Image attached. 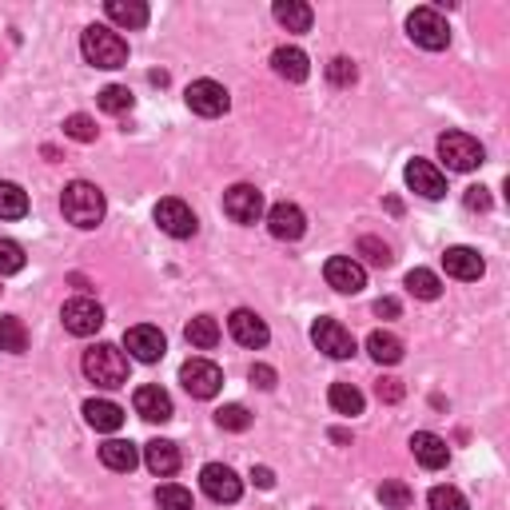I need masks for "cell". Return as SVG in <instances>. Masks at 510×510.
<instances>
[{
    "instance_id": "25",
    "label": "cell",
    "mask_w": 510,
    "mask_h": 510,
    "mask_svg": "<svg viewBox=\"0 0 510 510\" xmlns=\"http://www.w3.org/2000/svg\"><path fill=\"white\" fill-rule=\"evenodd\" d=\"M272 16L287 28V33H307V28H311V20H315V13H311V5H304V0H275Z\"/></svg>"
},
{
    "instance_id": "45",
    "label": "cell",
    "mask_w": 510,
    "mask_h": 510,
    "mask_svg": "<svg viewBox=\"0 0 510 510\" xmlns=\"http://www.w3.org/2000/svg\"><path fill=\"white\" fill-rule=\"evenodd\" d=\"M375 315H379V319H395V315H399V299H391V295L375 299Z\"/></svg>"
},
{
    "instance_id": "42",
    "label": "cell",
    "mask_w": 510,
    "mask_h": 510,
    "mask_svg": "<svg viewBox=\"0 0 510 510\" xmlns=\"http://www.w3.org/2000/svg\"><path fill=\"white\" fill-rule=\"evenodd\" d=\"M252 383L259 391H272L275 387V367H267V363H255L252 367Z\"/></svg>"
},
{
    "instance_id": "19",
    "label": "cell",
    "mask_w": 510,
    "mask_h": 510,
    "mask_svg": "<svg viewBox=\"0 0 510 510\" xmlns=\"http://www.w3.org/2000/svg\"><path fill=\"white\" fill-rule=\"evenodd\" d=\"M272 68H275V76L291 80V85H304V80L311 76L307 52H304V48H295V45H284V48H275V52H272Z\"/></svg>"
},
{
    "instance_id": "35",
    "label": "cell",
    "mask_w": 510,
    "mask_h": 510,
    "mask_svg": "<svg viewBox=\"0 0 510 510\" xmlns=\"http://www.w3.org/2000/svg\"><path fill=\"white\" fill-rule=\"evenodd\" d=\"M215 423H220L224 431H247V426H252V415H247L244 403H224V407L215 411Z\"/></svg>"
},
{
    "instance_id": "24",
    "label": "cell",
    "mask_w": 510,
    "mask_h": 510,
    "mask_svg": "<svg viewBox=\"0 0 510 510\" xmlns=\"http://www.w3.org/2000/svg\"><path fill=\"white\" fill-rule=\"evenodd\" d=\"M85 419H88L92 431L116 435L120 426H124V411L116 407V403H108V399H88L85 403Z\"/></svg>"
},
{
    "instance_id": "34",
    "label": "cell",
    "mask_w": 510,
    "mask_h": 510,
    "mask_svg": "<svg viewBox=\"0 0 510 510\" xmlns=\"http://www.w3.org/2000/svg\"><path fill=\"white\" fill-rule=\"evenodd\" d=\"M155 506L160 510H192V491H184V486H175V483H164L160 491H155Z\"/></svg>"
},
{
    "instance_id": "28",
    "label": "cell",
    "mask_w": 510,
    "mask_h": 510,
    "mask_svg": "<svg viewBox=\"0 0 510 510\" xmlns=\"http://www.w3.org/2000/svg\"><path fill=\"white\" fill-rule=\"evenodd\" d=\"M327 403H331V411H335V415H347V419L363 415V391L351 387V383H331Z\"/></svg>"
},
{
    "instance_id": "39",
    "label": "cell",
    "mask_w": 510,
    "mask_h": 510,
    "mask_svg": "<svg viewBox=\"0 0 510 510\" xmlns=\"http://www.w3.org/2000/svg\"><path fill=\"white\" fill-rule=\"evenodd\" d=\"M65 136H72L76 144H92V140H96V120L80 116V112H76V116L65 120Z\"/></svg>"
},
{
    "instance_id": "46",
    "label": "cell",
    "mask_w": 510,
    "mask_h": 510,
    "mask_svg": "<svg viewBox=\"0 0 510 510\" xmlns=\"http://www.w3.org/2000/svg\"><path fill=\"white\" fill-rule=\"evenodd\" d=\"M252 483L259 486V491H272V486H275L272 466H252Z\"/></svg>"
},
{
    "instance_id": "3",
    "label": "cell",
    "mask_w": 510,
    "mask_h": 510,
    "mask_svg": "<svg viewBox=\"0 0 510 510\" xmlns=\"http://www.w3.org/2000/svg\"><path fill=\"white\" fill-rule=\"evenodd\" d=\"M80 52H85L88 65L96 68H124L128 65V40L120 33H112L108 25H92L85 28V36H80Z\"/></svg>"
},
{
    "instance_id": "11",
    "label": "cell",
    "mask_w": 510,
    "mask_h": 510,
    "mask_svg": "<svg viewBox=\"0 0 510 510\" xmlns=\"http://www.w3.org/2000/svg\"><path fill=\"white\" fill-rule=\"evenodd\" d=\"M232 96H227L224 85H215V80H195V85H187V108L195 112V116H224Z\"/></svg>"
},
{
    "instance_id": "2",
    "label": "cell",
    "mask_w": 510,
    "mask_h": 510,
    "mask_svg": "<svg viewBox=\"0 0 510 510\" xmlns=\"http://www.w3.org/2000/svg\"><path fill=\"white\" fill-rule=\"evenodd\" d=\"M85 375L96 387L116 391L128 383V355L120 347H112V343H96V347L85 351Z\"/></svg>"
},
{
    "instance_id": "4",
    "label": "cell",
    "mask_w": 510,
    "mask_h": 510,
    "mask_svg": "<svg viewBox=\"0 0 510 510\" xmlns=\"http://www.w3.org/2000/svg\"><path fill=\"white\" fill-rule=\"evenodd\" d=\"M407 36L426 52H443L451 45V28H446L443 13H435V8H415L407 16Z\"/></svg>"
},
{
    "instance_id": "15",
    "label": "cell",
    "mask_w": 510,
    "mask_h": 510,
    "mask_svg": "<svg viewBox=\"0 0 510 510\" xmlns=\"http://www.w3.org/2000/svg\"><path fill=\"white\" fill-rule=\"evenodd\" d=\"M227 331H232V339L239 343V347H264L267 339H272V331H267V324L255 315V311H247V307H239L232 311V319H227Z\"/></svg>"
},
{
    "instance_id": "9",
    "label": "cell",
    "mask_w": 510,
    "mask_h": 510,
    "mask_svg": "<svg viewBox=\"0 0 510 510\" xmlns=\"http://www.w3.org/2000/svg\"><path fill=\"white\" fill-rule=\"evenodd\" d=\"M200 486L212 503H239V495H244V483H239L235 471L224 463H207L200 471Z\"/></svg>"
},
{
    "instance_id": "32",
    "label": "cell",
    "mask_w": 510,
    "mask_h": 510,
    "mask_svg": "<svg viewBox=\"0 0 510 510\" xmlns=\"http://www.w3.org/2000/svg\"><path fill=\"white\" fill-rule=\"evenodd\" d=\"M407 291L415 299H439L443 295V279L435 272H426V267H415V272H407Z\"/></svg>"
},
{
    "instance_id": "44",
    "label": "cell",
    "mask_w": 510,
    "mask_h": 510,
    "mask_svg": "<svg viewBox=\"0 0 510 510\" xmlns=\"http://www.w3.org/2000/svg\"><path fill=\"white\" fill-rule=\"evenodd\" d=\"M466 207H478V212H486V207H491V195H486V187H466Z\"/></svg>"
},
{
    "instance_id": "38",
    "label": "cell",
    "mask_w": 510,
    "mask_h": 510,
    "mask_svg": "<svg viewBox=\"0 0 510 510\" xmlns=\"http://www.w3.org/2000/svg\"><path fill=\"white\" fill-rule=\"evenodd\" d=\"M426 503H431V510H471L455 486H435V491L426 495Z\"/></svg>"
},
{
    "instance_id": "37",
    "label": "cell",
    "mask_w": 510,
    "mask_h": 510,
    "mask_svg": "<svg viewBox=\"0 0 510 510\" xmlns=\"http://www.w3.org/2000/svg\"><path fill=\"white\" fill-rule=\"evenodd\" d=\"M25 272V247L16 239H0V275Z\"/></svg>"
},
{
    "instance_id": "8",
    "label": "cell",
    "mask_w": 510,
    "mask_h": 510,
    "mask_svg": "<svg viewBox=\"0 0 510 510\" xmlns=\"http://www.w3.org/2000/svg\"><path fill=\"white\" fill-rule=\"evenodd\" d=\"M60 319H65V327L72 331V335L88 339V335H96V331L104 327V307L96 304V299H88V295H76V299H68L65 304Z\"/></svg>"
},
{
    "instance_id": "22",
    "label": "cell",
    "mask_w": 510,
    "mask_h": 510,
    "mask_svg": "<svg viewBox=\"0 0 510 510\" xmlns=\"http://www.w3.org/2000/svg\"><path fill=\"white\" fill-rule=\"evenodd\" d=\"M144 463H148L152 475L172 478L180 471V451H175V443H168V439H152V443H144Z\"/></svg>"
},
{
    "instance_id": "41",
    "label": "cell",
    "mask_w": 510,
    "mask_h": 510,
    "mask_svg": "<svg viewBox=\"0 0 510 510\" xmlns=\"http://www.w3.org/2000/svg\"><path fill=\"white\" fill-rule=\"evenodd\" d=\"M355 76H359V68L355 65H351V60L347 56H335V60H331V65H327V80H331V85H355Z\"/></svg>"
},
{
    "instance_id": "21",
    "label": "cell",
    "mask_w": 510,
    "mask_h": 510,
    "mask_svg": "<svg viewBox=\"0 0 510 510\" xmlns=\"http://www.w3.org/2000/svg\"><path fill=\"white\" fill-rule=\"evenodd\" d=\"M411 451H415V459H419L426 471H439V466H446V459H451L446 439H439L435 431H415L411 435Z\"/></svg>"
},
{
    "instance_id": "10",
    "label": "cell",
    "mask_w": 510,
    "mask_h": 510,
    "mask_svg": "<svg viewBox=\"0 0 510 510\" xmlns=\"http://www.w3.org/2000/svg\"><path fill=\"white\" fill-rule=\"evenodd\" d=\"M224 212L232 215L235 224H255L264 215V192L252 184H235L224 192Z\"/></svg>"
},
{
    "instance_id": "36",
    "label": "cell",
    "mask_w": 510,
    "mask_h": 510,
    "mask_svg": "<svg viewBox=\"0 0 510 510\" xmlns=\"http://www.w3.org/2000/svg\"><path fill=\"white\" fill-rule=\"evenodd\" d=\"M132 104H136V96H132L128 88H120V85H108V88L100 92V108L112 112V116H120V112H132Z\"/></svg>"
},
{
    "instance_id": "6",
    "label": "cell",
    "mask_w": 510,
    "mask_h": 510,
    "mask_svg": "<svg viewBox=\"0 0 510 510\" xmlns=\"http://www.w3.org/2000/svg\"><path fill=\"white\" fill-rule=\"evenodd\" d=\"M439 155L451 172H475L483 164V144L466 132H446V136H439Z\"/></svg>"
},
{
    "instance_id": "26",
    "label": "cell",
    "mask_w": 510,
    "mask_h": 510,
    "mask_svg": "<svg viewBox=\"0 0 510 510\" xmlns=\"http://www.w3.org/2000/svg\"><path fill=\"white\" fill-rule=\"evenodd\" d=\"M104 13H108V20L120 25V28H144L148 25V5H144V0H108Z\"/></svg>"
},
{
    "instance_id": "30",
    "label": "cell",
    "mask_w": 510,
    "mask_h": 510,
    "mask_svg": "<svg viewBox=\"0 0 510 510\" xmlns=\"http://www.w3.org/2000/svg\"><path fill=\"white\" fill-rule=\"evenodd\" d=\"M184 335H187V343H192V347H200V351H212L215 343H220V324H215L212 315H195L192 324L184 327Z\"/></svg>"
},
{
    "instance_id": "40",
    "label": "cell",
    "mask_w": 510,
    "mask_h": 510,
    "mask_svg": "<svg viewBox=\"0 0 510 510\" xmlns=\"http://www.w3.org/2000/svg\"><path fill=\"white\" fill-rule=\"evenodd\" d=\"M359 255H367V264H375V267H391V247L387 244H379L375 235H363L359 239Z\"/></svg>"
},
{
    "instance_id": "18",
    "label": "cell",
    "mask_w": 510,
    "mask_h": 510,
    "mask_svg": "<svg viewBox=\"0 0 510 510\" xmlns=\"http://www.w3.org/2000/svg\"><path fill=\"white\" fill-rule=\"evenodd\" d=\"M267 227H272L275 239H287V244H291V239H299L307 232V215L299 212L295 204L284 200V204H275L272 212H267Z\"/></svg>"
},
{
    "instance_id": "33",
    "label": "cell",
    "mask_w": 510,
    "mask_h": 510,
    "mask_svg": "<svg viewBox=\"0 0 510 510\" xmlns=\"http://www.w3.org/2000/svg\"><path fill=\"white\" fill-rule=\"evenodd\" d=\"M411 486L407 483H399V478H387V483L379 486V503L387 506V510H407L411 506Z\"/></svg>"
},
{
    "instance_id": "13",
    "label": "cell",
    "mask_w": 510,
    "mask_h": 510,
    "mask_svg": "<svg viewBox=\"0 0 510 510\" xmlns=\"http://www.w3.org/2000/svg\"><path fill=\"white\" fill-rule=\"evenodd\" d=\"M324 275H327L331 287L343 291V295H355V291L367 287V272H363V264L359 259H351V255H331Z\"/></svg>"
},
{
    "instance_id": "29",
    "label": "cell",
    "mask_w": 510,
    "mask_h": 510,
    "mask_svg": "<svg viewBox=\"0 0 510 510\" xmlns=\"http://www.w3.org/2000/svg\"><path fill=\"white\" fill-rule=\"evenodd\" d=\"M28 215V192L20 184L0 180V220H25Z\"/></svg>"
},
{
    "instance_id": "12",
    "label": "cell",
    "mask_w": 510,
    "mask_h": 510,
    "mask_svg": "<svg viewBox=\"0 0 510 510\" xmlns=\"http://www.w3.org/2000/svg\"><path fill=\"white\" fill-rule=\"evenodd\" d=\"M155 224H160V232H168L172 239H187L195 235V212L187 207L184 200H160L155 204Z\"/></svg>"
},
{
    "instance_id": "5",
    "label": "cell",
    "mask_w": 510,
    "mask_h": 510,
    "mask_svg": "<svg viewBox=\"0 0 510 510\" xmlns=\"http://www.w3.org/2000/svg\"><path fill=\"white\" fill-rule=\"evenodd\" d=\"M180 383L192 399H215L224 387V371L212 359H187L180 367Z\"/></svg>"
},
{
    "instance_id": "14",
    "label": "cell",
    "mask_w": 510,
    "mask_h": 510,
    "mask_svg": "<svg viewBox=\"0 0 510 510\" xmlns=\"http://www.w3.org/2000/svg\"><path fill=\"white\" fill-rule=\"evenodd\" d=\"M124 343H128L132 359H140V363H160L164 351H168V339H164V331H160V327H148V324L128 327Z\"/></svg>"
},
{
    "instance_id": "20",
    "label": "cell",
    "mask_w": 510,
    "mask_h": 510,
    "mask_svg": "<svg viewBox=\"0 0 510 510\" xmlns=\"http://www.w3.org/2000/svg\"><path fill=\"white\" fill-rule=\"evenodd\" d=\"M132 403H136V415H140V419H148V423H168L172 415H175L172 395L164 391V387H140Z\"/></svg>"
},
{
    "instance_id": "17",
    "label": "cell",
    "mask_w": 510,
    "mask_h": 510,
    "mask_svg": "<svg viewBox=\"0 0 510 510\" xmlns=\"http://www.w3.org/2000/svg\"><path fill=\"white\" fill-rule=\"evenodd\" d=\"M443 267H446V275L463 279V284H475V279L486 272L483 255H478L475 247H446V252H443Z\"/></svg>"
},
{
    "instance_id": "7",
    "label": "cell",
    "mask_w": 510,
    "mask_h": 510,
    "mask_svg": "<svg viewBox=\"0 0 510 510\" xmlns=\"http://www.w3.org/2000/svg\"><path fill=\"white\" fill-rule=\"evenodd\" d=\"M311 343H315V347L324 351V355H331V359H351L355 355V335H351L339 319H315V327H311Z\"/></svg>"
},
{
    "instance_id": "27",
    "label": "cell",
    "mask_w": 510,
    "mask_h": 510,
    "mask_svg": "<svg viewBox=\"0 0 510 510\" xmlns=\"http://www.w3.org/2000/svg\"><path fill=\"white\" fill-rule=\"evenodd\" d=\"M367 351L375 363H383V367H395V363L403 359V339L391 335V331H371L367 335Z\"/></svg>"
},
{
    "instance_id": "23",
    "label": "cell",
    "mask_w": 510,
    "mask_h": 510,
    "mask_svg": "<svg viewBox=\"0 0 510 510\" xmlns=\"http://www.w3.org/2000/svg\"><path fill=\"white\" fill-rule=\"evenodd\" d=\"M100 463L108 466V471H120V475H132L140 466V451L132 446L128 439H108L100 446Z\"/></svg>"
},
{
    "instance_id": "43",
    "label": "cell",
    "mask_w": 510,
    "mask_h": 510,
    "mask_svg": "<svg viewBox=\"0 0 510 510\" xmlns=\"http://www.w3.org/2000/svg\"><path fill=\"white\" fill-rule=\"evenodd\" d=\"M403 395H407V387H403L399 379H379V399L383 403H399Z\"/></svg>"
},
{
    "instance_id": "16",
    "label": "cell",
    "mask_w": 510,
    "mask_h": 510,
    "mask_svg": "<svg viewBox=\"0 0 510 510\" xmlns=\"http://www.w3.org/2000/svg\"><path fill=\"white\" fill-rule=\"evenodd\" d=\"M403 175H407V187H411V192L426 195V200H443V195H446V175L435 168L431 160H411Z\"/></svg>"
},
{
    "instance_id": "1",
    "label": "cell",
    "mask_w": 510,
    "mask_h": 510,
    "mask_svg": "<svg viewBox=\"0 0 510 510\" xmlns=\"http://www.w3.org/2000/svg\"><path fill=\"white\" fill-rule=\"evenodd\" d=\"M60 212H65L68 224H76V227H85V232H92V227L104 220L108 204H104V192H100L96 184L72 180V184L65 187V195H60Z\"/></svg>"
},
{
    "instance_id": "31",
    "label": "cell",
    "mask_w": 510,
    "mask_h": 510,
    "mask_svg": "<svg viewBox=\"0 0 510 510\" xmlns=\"http://www.w3.org/2000/svg\"><path fill=\"white\" fill-rule=\"evenodd\" d=\"M25 347H28L25 324H20L16 315H0V351H8V355H20Z\"/></svg>"
}]
</instances>
